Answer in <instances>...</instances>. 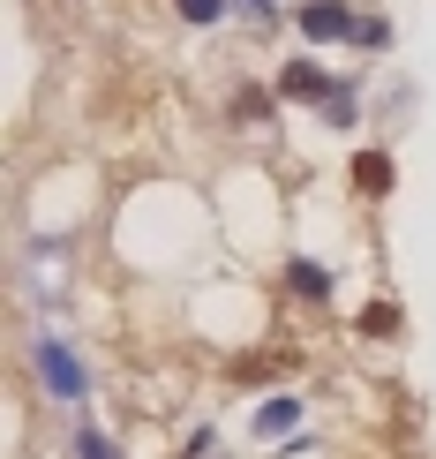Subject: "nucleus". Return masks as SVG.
<instances>
[{
	"label": "nucleus",
	"instance_id": "0eeeda50",
	"mask_svg": "<svg viewBox=\"0 0 436 459\" xmlns=\"http://www.w3.org/2000/svg\"><path fill=\"white\" fill-rule=\"evenodd\" d=\"M83 459H113V452H106V437H83Z\"/></svg>",
	"mask_w": 436,
	"mask_h": 459
},
{
	"label": "nucleus",
	"instance_id": "f03ea898",
	"mask_svg": "<svg viewBox=\"0 0 436 459\" xmlns=\"http://www.w3.org/2000/svg\"><path fill=\"white\" fill-rule=\"evenodd\" d=\"M38 361H46V377H53V392H83V369H75V354L68 347H53V339H46V354H38Z\"/></svg>",
	"mask_w": 436,
	"mask_h": 459
},
{
	"label": "nucleus",
	"instance_id": "f257e3e1",
	"mask_svg": "<svg viewBox=\"0 0 436 459\" xmlns=\"http://www.w3.org/2000/svg\"><path fill=\"white\" fill-rule=\"evenodd\" d=\"M301 23H309V38H362V46H376V38H384V23H354L338 0H316V8H301Z\"/></svg>",
	"mask_w": 436,
	"mask_h": 459
},
{
	"label": "nucleus",
	"instance_id": "39448f33",
	"mask_svg": "<svg viewBox=\"0 0 436 459\" xmlns=\"http://www.w3.org/2000/svg\"><path fill=\"white\" fill-rule=\"evenodd\" d=\"M362 188H391V166L384 159H362Z\"/></svg>",
	"mask_w": 436,
	"mask_h": 459
},
{
	"label": "nucleus",
	"instance_id": "20e7f679",
	"mask_svg": "<svg viewBox=\"0 0 436 459\" xmlns=\"http://www.w3.org/2000/svg\"><path fill=\"white\" fill-rule=\"evenodd\" d=\"M286 422H294V399H271V407L256 414V429H263V437H278V429H286Z\"/></svg>",
	"mask_w": 436,
	"mask_h": 459
},
{
	"label": "nucleus",
	"instance_id": "7ed1b4c3",
	"mask_svg": "<svg viewBox=\"0 0 436 459\" xmlns=\"http://www.w3.org/2000/svg\"><path fill=\"white\" fill-rule=\"evenodd\" d=\"M278 91H286V99H324V75H316V68H286Z\"/></svg>",
	"mask_w": 436,
	"mask_h": 459
},
{
	"label": "nucleus",
	"instance_id": "423d86ee",
	"mask_svg": "<svg viewBox=\"0 0 436 459\" xmlns=\"http://www.w3.org/2000/svg\"><path fill=\"white\" fill-rule=\"evenodd\" d=\"M181 15H188V23H211V15H218V0H181Z\"/></svg>",
	"mask_w": 436,
	"mask_h": 459
}]
</instances>
